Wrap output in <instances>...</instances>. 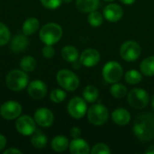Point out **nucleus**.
<instances>
[{
    "instance_id": "nucleus-16",
    "label": "nucleus",
    "mask_w": 154,
    "mask_h": 154,
    "mask_svg": "<svg viewBox=\"0 0 154 154\" xmlns=\"http://www.w3.org/2000/svg\"><path fill=\"white\" fill-rule=\"evenodd\" d=\"M69 152L72 154H88L90 152V147L87 141L79 137L74 138L69 146Z\"/></svg>"
},
{
    "instance_id": "nucleus-20",
    "label": "nucleus",
    "mask_w": 154,
    "mask_h": 154,
    "mask_svg": "<svg viewBox=\"0 0 154 154\" xmlns=\"http://www.w3.org/2000/svg\"><path fill=\"white\" fill-rule=\"evenodd\" d=\"M99 0H76L77 8L82 13H90L99 7Z\"/></svg>"
},
{
    "instance_id": "nucleus-5",
    "label": "nucleus",
    "mask_w": 154,
    "mask_h": 154,
    "mask_svg": "<svg viewBox=\"0 0 154 154\" xmlns=\"http://www.w3.org/2000/svg\"><path fill=\"white\" fill-rule=\"evenodd\" d=\"M88 120L94 125L100 126L106 124L109 118L108 109L101 104H94L88 108Z\"/></svg>"
},
{
    "instance_id": "nucleus-26",
    "label": "nucleus",
    "mask_w": 154,
    "mask_h": 154,
    "mask_svg": "<svg viewBox=\"0 0 154 154\" xmlns=\"http://www.w3.org/2000/svg\"><path fill=\"white\" fill-rule=\"evenodd\" d=\"M36 60L32 57V56H23L22 58V60H20L19 66L21 68L22 70L25 71V72H32L36 68Z\"/></svg>"
},
{
    "instance_id": "nucleus-32",
    "label": "nucleus",
    "mask_w": 154,
    "mask_h": 154,
    "mask_svg": "<svg viewBox=\"0 0 154 154\" xmlns=\"http://www.w3.org/2000/svg\"><path fill=\"white\" fill-rule=\"evenodd\" d=\"M90 152L92 154H109L111 153V150L105 143H97L92 148Z\"/></svg>"
},
{
    "instance_id": "nucleus-38",
    "label": "nucleus",
    "mask_w": 154,
    "mask_h": 154,
    "mask_svg": "<svg viewBox=\"0 0 154 154\" xmlns=\"http://www.w3.org/2000/svg\"><path fill=\"white\" fill-rule=\"evenodd\" d=\"M120 1H121L124 5H133V4H134L136 0H120Z\"/></svg>"
},
{
    "instance_id": "nucleus-23",
    "label": "nucleus",
    "mask_w": 154,
    "mask_h": 154,
    "mask_svg": "<svg viewBox=\"0 0 154 154\" xmlns=\"http://www.w3.org/2000/svg\"><path fill=\"white\" fill-rule=\"evenodd\" d=\"M140 69L143 75L146 77L154 76V56L145 58L140 65Z\"/></svg>"
},
{
    "instance_id": "nucleus-42",
    "label": "nucleus",
    "mask_w": 154,
    "mask_h": 154,
    "mask_svg": "<svg viewBox=\"0 0 154 154\" xmlns=\"http://www.w3.org/2000/svg\"><path fill=\"white\" fill-rule=\"evenodd\" d=\"M104 1H106V2H112V1H114V0H104Z\"/></svg>"
},
{
    "instance_id": "nucleus-7",
    "label": "nucleus",
    "mask_w": 154,
    "mask_h": 154,
    "mask_svg": "<svg viewBox=\"0 0 154 154\" xmlns=\"http://www.w3.org/2000/svg\"><path fill=\"white\" fill-rule=\"evenodd\" d=\"M128 104L131 107L134 109H143L145 108L150 100L149 94L143 88H134L132 89L127 96Z\"/></svg>"
},
{
    "instance_id": "nucleus-27",
    "label": "nucleus",
    "mask_w": 154,
    "mask_h": 154,
    "mask_svg": "<svg viewBox=\"0 0 154 154\" xmlns=\"http://www.w3.org/2000/svg\"><path fill=\"white\" fill-rule=\"evenodd\" d=\"M125 79L130 85H136L142 81L143 74H142V72H140L136 69H130L127 72H125Z\"/></svg>"
},
{
    "instance_id": "nucleus-25",
    "label": "nucleus",
    "mask_w": 154,
    "mask_h": 154,
    "mask_svg": "<svg viewBox=\"0 0 154 154\" xmlns=\"http://www.w3.org/2000/svg\"><path fill=\"white\" fill-rule=\"evenodd\" d=\"M48 139L45 134H43L41 131H36L32 134L31 143L36 149H42L46 146Z\"/></svg>"
},
{
    "instance_id": "nucleus-13",
    "label": "nucleus",
    "mask_w": 154,
    "mask_h": 154,
    "mask_svg": "<svg viewBox=\"0 0 154 154\" xmlns=\"http://www.w3.org/2000/svg\"><path fill=\"white\" fill-rule=\"evenodd\" d=\"M48 88L46 84L40 79L30 82L27 86V93L33 99H42L46 97Z\"/></svg>"
},
{
    "instance_id": "nucleus-30",
    "label": "nucleus",
    "mask_w": 154,
    "mask_h": 154,
    "mask_svg": "<svg viewBox=\"0 0 154 154\" xmlns=\"http://www.w3.org/2000/svg\"><path fill=\"white\" fill-rule=\"evenodd\" d=\"M66 96H67L66 92L63 90V88L62 89H60V88H54L50 93L51 100L53 103H56V104L61 103L62 101H64L65 98H66Z\"/></svg>"
},
{
    "instance_id": "nucleus-19",
    "label": "nucleus",
    "mask_w": 154,
    "mask_h": 154,
    "mask_svg": "<svg viewBox=\"0 0 154 154\" xmlns=\"http://www.w3.org/2000/svg\"><path fill=\"white\" fill-rule=\"evenodd\" d=\"M39 27H40L39 20L35 17H29L23 22L22 31L23 34L29 36L34 34L39 30Z\"/></svg>"
},
{
    "instance_id": "nucleus-1",
    "label": "nucleus",
    "mask_w": 154,
    "mask_h": 154,
    "mask_svg": "<svg viewBox=\"0 0 154 154\" xmlns=\"http://www.w3.org/2000/svg\"><path fill=\"white\" fill-rule=\"evenodd\" d=\"M133 131L141 142H150L154 139V114L144 113L139 115L134 119Z\"/></svg>"
},
{
    "instance_id": "nucleus-12",
    "label": "nucleus",
    "mask_w": 154,
    "mask_h": 154,
    "mask_svg": "<svg viewBox=\"0 0 154 154\" xmlns=\"http://www.w3.org/2000/svg\"><path fill=\"white\" fill-rule=\"evenodd\" d=\"M33 118L36 124L43 128L51 127L54 122V115L47 107L38 108L33 115Z\"/></svg>"
},
{
    "instance_id": "nucleus-24",
    "label": "nucleus",
    "mask_w": 154,
    "mask_h": 154,
    "mask_svg": "<svg viewBox=\"0 0 154 154\" xmlns=\"http://www.w3.org/2000/svg\"><path fill=\"white\" fill-rule=\"evenodd\" d=\"M98 96H99V91L97 88V87L93 85L87 86L82 92L83 98L88 103H95L98 98Z\"/></svg>"
},
{
    "instance_id": "nucleus-6",
    "label": "nucleus",
    "mask_w": 154,
    "mask_h": 154,
    "mask_svg": "<svg viewBox=\"0 0 154 154\" xmlns=\"http://www.w3.org/2000/svg\"><path fill=\"white\" fill-rule=\"evenodd\" d=\"M102 75L107 83L114 84L121 80L124 75V69L120 63L111 60L105 64L102 69Z\"/></svg>"
},
{
    "instance_id": "nucleus-28",
    "label": "nucleus",
    "mask_w": 154,
    "mask_h": 154,
    "mask_svg": "<svg viewBox=\"0 0 154 154\" xmlns=\"http://www.w3.org/2000/svg\"><path fill=\"white\" fill-rule=\"evenodd\" d=\"M110 93L115 98H124L127 95V88L121 83H114L110 88Z\"/></svg>"
},
{
    "instance_id": "nucleus-18",
    "label": "nucleus",
    "mask_w": 154,
    "mask_h": 154,
    "mask_svg": "<svg viewBox=\"0 0 154 154\" xmlns=\"http://www.w3.org/2000/svg\"><path fill=\"white\" fill-rule=\"evenodd\" d=\"M28 43L29 41L25 34H17L13 38L11 42V50L15 53L21 52L27 48Z\"/></svg>"
},
{
    "instance_id": "nucleus-14",
    "label": "nucleus",
    "mask_w": 154,
    "mask_h": 154,
    "mask_svg": "<svg viewBox=\"0 0 154 154\" xmlns=\"http://www.w3.org/2000/svg\"><path fill=\"white\" fill-rule=\"evenodd\" d=\"M100 60V53L96 49L88 48L82 51L79 55V61L81 65L87 68H92L98 64Z\"/></svg>"
},
{
    "instance_id": "nucleus-10",
    "label": "nucleus",
    "mask_w": 154,
    "mask_h": 154,
    "mask_svg": "<svg viewBox=\"0 0 154 154\" xmlns=\"http://www.w3.org/2000/svg\"><path fill=\"white\" fill-rule=\"evenodd\" d=\"M23 111L22 106L14 100L5 102L0 107V115L5 120L12 121L18 118Z\"/></svg>"
},
{
    "instance_id": "nucleus-17",
    "label": "nucleus",
    "mask_w": 154,
    "mask_h": 154,
    "mask_svg": "<svg viewBox=\"0 0 154 154\" xmlns=\"http://www.w3.org/2000/svg\"><path fill=\"white\" fill-rule=\"evenodd\" d=\"M112 120L119 126H125L131 121V114L125 108H116L112 112Z\"/></svg>"
},
{
    "instance_id": "nucleus-37",
    "label": "nucleus",
    "mask_w": 154,
    "mask_h": 154,
    "mask_svg": "<svg viewBox=\"0 0 154 154\" xmlns=\"http://www.w3.org/2000/svg\"><path fill=\"white\" fill-rule=\"evenodd\" d=\"M6 146V138L5 135L0 134V152L3 151Z\"/></svg>"
},
{
    "instance_id": "nucleus-9",
    "label": "nucleus",
    "mask_w": 154,
    "mask_h": 154,
    "mask_svg": "<svg viewBox=\"0 0 154 154\" xmlns=\"http://www.w3.org/2000/svg\"><path fill=\"white\" fill-rule=\"evenodd\" d=\"M67 110L74 119H81L88 112L87 101L80 97H74L69 100Z\"/></svg>"
},
{
    "instance_id": "nucleus-39",
    "label": "nucleus",
    "mask_w": 154,
    "mask_h": 154,
    "mask_svg": "<svg viewBox=\"0 0 154 154\" xmlns=\"http://www.w3.org/2000/svg\"><path fill=\"white\" fill-rule=\"evenodd\" d=\"M145 153L154 154V144L153 145H152V146H150V147L145 151Z\"/></svg>"
},
{
    "instance_id": "nucleus-2",
    "label": "nucleus",
    "mask_w": 154,
    "mask_h": 154,
    "mask_svg": "<svg viewBox=\"0 0 154 154\" xmlns=\"http://www.w3.org/2000/svg\"><path fill=\"white\" fill-rule=\"evenodd\" d=\"M63 31L60 24L56 23H48L44 24L39 32L40 40L46 45L57 43L62 37Z\"/></svg>"
},
{
    "instance_id": "nucleus-34",
    "label": "nucleus",
    "mask_w": 154,
    "mask_h": 154,
    "mask_svg": "<svg viewBox=\"0 0 154 154\" xmlns=\"http://www.w3.org/2000/svg\"><path fill=\"white\" fill-rule=\"evenodd\" d=\"M42 54L46 59H51L55 54V50L52 47V45H46L42 50Z\"/></svg>"
},
{
    "instance_id": "nucleus-21",
    "label": "nucleus",
    "mask_w": 154,
    "mask_h": 154,
    "mask_svg": "<svg viewBox=\"0 0 154 154\" xmlns=\"http://www.w3.org/2000/svg\"><path fill=\"white\" fill-rule=\"evenodd\" d=\"M51 146L53 151H55L57 152H65L69 148V142L66 136L57 135L51 140Z\"/></svg>"
},
{
    "instance_id": "nucleus-8",
    "label": "nucleus",
    "mask_w": 154,
    "mask_h": 154,
    "mask_svg": "<svg viewBox=\"0 0 154 154\" xmlns=\"http://www.w3.org/2000/svg\"><path fill=\"white\" fill-rule=\"evenodd\" d=\"M142 49L139 43L134 41H126L125 42L120 48V55L123 60L132 62L138 60L141 56Z\"/></svg>"
},
{
    "instance_id": "nucleus-11",
    "label": "nucleus",
    "mask_w": 154,
    "mask_h": 154,
    "mask_svg": "<svg viewBox=\"0 0 154 154\" xmlns=\"http://www.w3.org/2000/svg\"><path fill=\"white\" fill-rule=\"evenodd\" d=\"M35 124H36V122H35L34 118L31 117L30 116L23 115V116H20L18 118H16L15 128L20 134H22L23 136H30L36 130Z\"/></svg>"
},
{
    "instance_id": "nucleus-36",
    "label": "nucleus",
    "mask_w": 154,
    "mask_h": 154,
    "mask_svg": "<svg viewBox=\"0 0 154 154\" xmlns=\"http://www.w3.org/2000/svg\"><path fill=\"white\" fill-rule=\"evenodd\" d=\"M22 151L21 150H18V149H16V148H13V147H11V148H8V149H6L5 152H4V154H22Z\"/></svg>"
},
{
    "instance_id": "nucleus-41",
    "label": "nucleus",
    "mask_w": 154,
    "mask_h": 154,
    "mask_svg": "<svg viewBox=\"0 0 154 154\" xmlns=\"http://www.w3.org/2000/svg\"><path fill=\"white\" fill-rule=\"evenodd\" d=\"M64 3H66V4H69V3H71L72 2V0H62Z\"/></svg>"
},
{
    "instance_id": "nucleus-15",
    "label": "nucleus",
    "mask_w": 154,
    "mask_h": 154,
    "mask_svg": "<svg viewBox=\"0 0 154 154\" xmlns=\"http://www.w3.org/2000/svg\"><path fill=\"white\" fill-rule=\"evenodd\" d=\"M103 15L106 20L111 23H116L120 21L124 15L123 8L116 4H109L105 6Z\"/></svg>"
},
{
    "instance_id": "nucleus-40",
    "label": "nucleus",
    "mask_w": 154,
    "mask_h": 154,
    "mask_svg": "<svg viewBox=\"0 0 154 154\" xmlns=\"http://www.w3.org/2000/svg\"><path fill=\"white\" fill-rule=\"evenodd\" d=\"M152 107L154 111V95L152 96Z\"/></svg>"
},
{
    "instance_id": "nucleus-4",
    "label": "nucleus",
    "mask_w": 154,
    "mask_h": 154,
    "mask_svg": "<svg viewBox=\"0 0 154 154\" xmlns=\"http://www.w3.org/2000/svg\"><path fill=\"white\" fill-rule=\"evenodd\" d=\"M56 79L61 88L69 92L75 91L79 86V79L73 71L69 69H64L59 70Z\"/></svg>"
},
{
    "instance_id": "nucleus-35",
    "label": "nucleus",
    "mask_w": 154,
    "mask_h": 154,
    "mask_svg": "<svg viewBox=\"0 0 154 154\" xmlns=\"http://www.w3.org/2000/svg\"><path fill=\"white\" fill-rule=\"evenodd\" d=\"M70 136L74 139V138H79L81 134V130L79 127L78 126H74L70 129Z\"/></svg>"
},
{
    "instance_id": "nucleus-31",
    "label": "nucleus",
    "mask_w": 154,
    "mask_h": 154,
    "mask_svg": "<svg viewBox=\"0 0 154 154\" xmlns=\"http://www.w3.org/2000/svg\"><path fill=\"white\" fill-rule=\"evenodd\" d=\"M11 38V32L9 28L0 22V47L5 45Z\"/></svg>"
},
{
    "instance_id": "nucleus-29",
    "label": "nucleus",
    "mask_w": 154,
    "mask_h": 154,
    "mask_svg": "<svg viewBox=\"0 0 154 154\" xmlns=\"http://www.w3.org/2000/svg\"><path fill=\"white\" fill-rule=\"evenodd\" d=\"M103 21H104V15L95 10V11H92L90 13H88V22L89 23V24L93 27H99L102 25L103 23Z\"/></svg>"
},
{
    "instance_id": "nucleus-22",
    "label": "nucleus",
    "mask_w": 154,
    "mask_h": 154,
    "mask_svg": "<svg viewBox=\"0 0 154 154\" xmlns=\"http://www.w3.org/2000/svg\"><path fill=\"white\" fill-rule=\"evenodd\" d=\"M61 56L64 60L69 63H73L79 59V51L72 45H67L61 50Z\"/></svg>"
},
{
    "instance_id": "nucleus-33",
    "label": "nucleus",
    "mask_w": 154,
    "mask_h": 154,
    "mask_svg": "<svg viewBox=\"0 0 154 154\" xmlns=\"http://www.w3.org/2000/svg\"><path fill=\"white\" fill-rule=\"evenodd\" d=\"M40 1L45 8L50 9V10L57 9L63 3L62 0H40Z\"/></svg>"
},
{
    "instance_id": "nucleus-3",
    "label": "nucleus",
    "mask_w": 154,
    "mask_h": 154,
    "mask_svg": "<svg viewBox=\"0 0 154 154\" xmlns=\"http://www.w3.org/2000/svg\"><path fill=\"white\" fill-rule=\"evenodd\" d=\"M29 77L27 72L22 69H13L5 77L6 87L14 92L22 91L28 86Z\"/></svg>"
}]
</instances>
